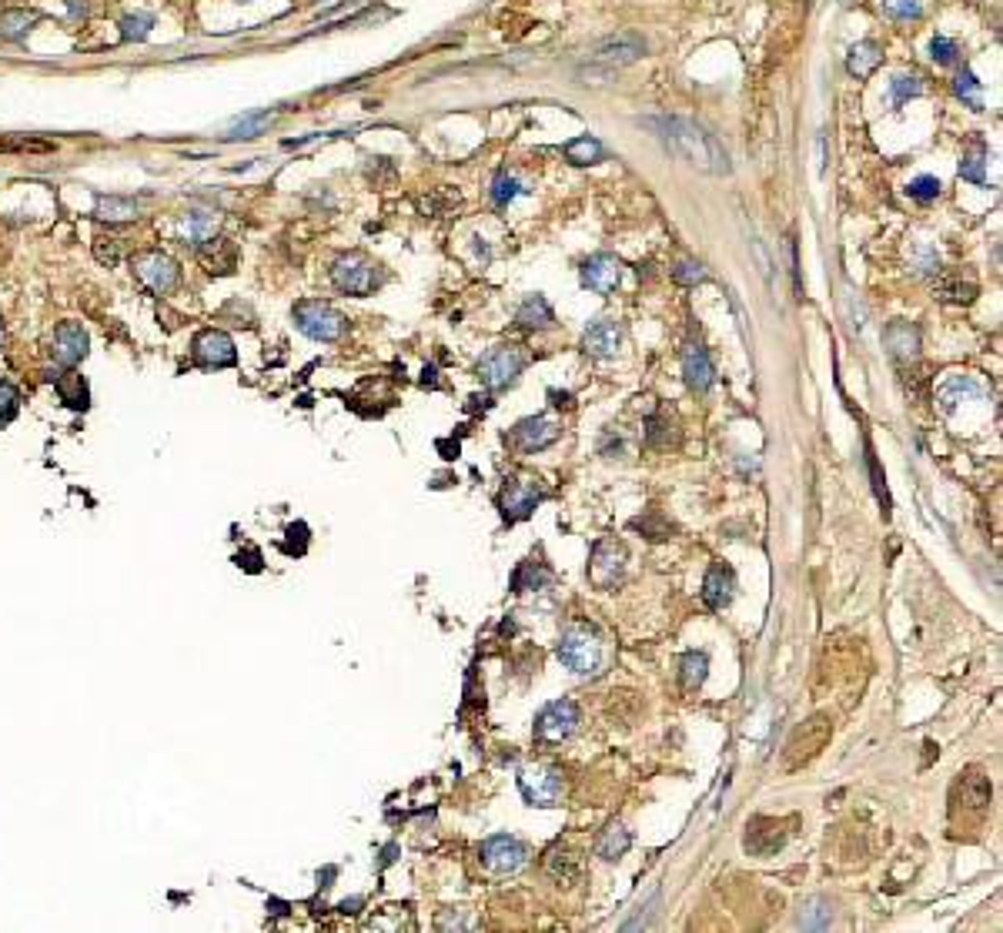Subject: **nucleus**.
Segmentation results:
<instances>
[{
	"label": "nucleus",
	"mask_w": 1003,
	"mask_h": 933,
	"mask_svg": "<svg viewBox=\"0 0 1003 933\" xmlns=\"http://www.w3.org/2000/svg\"><path fill=\"white\" fill-rule=\"evenodd\" d=\"M242 4H251V0H242Z\"/></svg>",
	"instance_id": "nucleus-54"
},
{
	"label": "nucleus",
	"mask_w": 1003,
	"mask_h": 933,
	"mask_svg": "<svg viewBox=\"0 0 1003 933\" xmlns=\"http://www.w3.org/2000/svg\"><path fill=\"white\" fill-rule=\"evenodd\" d=\"M990 783H987V776L983 773H966L964 780L956 783V790H953V803L964 806V810H970V813H983L987 806H990Z\"/></svg>",
	"instance_id": "nucleus-18"
},
{
	"label": "nucleus",
	"mask_w": 1003,
	"mask_h": 933,
	"mask_svg": "<svg viewBox=\"0 0 1003 933\" xmlns=\"http://www.w3.org/2000/svg\"><path fill=\"white\" fill-rule=\"evenodd\" d=\"M552 398H556V402H552L556 409H569V405H572V398H569V395H559V392H552Z\"/></svg>",
	"instance_id": "nucleus-52"
},
{
	"label": "nucleus",
	"mask_w": 1003,
	"mask_h": 933,
	"mask_svg": "<svg viewBox=\"0 0 1003 933\" xmlns=\"http://www.w3.org/2000/svg\"><path fill=\"white\" fill-rule=\"evenodd\" d=\"M40 17L34 11H21V7H13V11H4L0 13V38L4 40H27V34L34 30V24H38Z\"/></svg>",
	"instance_id": "nucleus-29"
},
{
	"label": "nucleus",
	"mask_w": 1003,
	"mask_h": 933,
	"mask_svg": "<svg viewBox=\"0 0 1003 933\" xmlns=\"http://www.w3.org/2000/svg\"><path fill=\"white\" fill-rule=\"evenodd\" d=\"M94 255H98L101 265H117L121 251H117V244L111 242V238H107V244H104V238H98V244H94Z\"/></svg>",
	"instance_id": "nucleus-50"
},
{
	"label": "nucleus",
	"mask_w": 1003,
	"mask_h": 933,
	"mask_svg": "<svg viewBox=\"0 0 1003 933\" xmlns=\"http://www.w3.org/2000/svg\"><path fill=\"white\" fill-rule=\"evenodd\" d=\"M880 64H883V51H880L877 40H860V44H853L846 51V71L853 77H860V81L873 74Z\"/></svg>",
	"instance_id": "nucleus-25"
},
{
	"label": "nucleus",
	"mask_w": 1003,
	"mask_h": 933,
	"mask_svg": "<svg viewBox=\"0 0 1003 933\" xmlns=\"http://www.w3.org/2000/svg\"><path fill=\"white\" fill-rule=\"evenodd\" d=\"M706 669H710L706 652H686L683 656V686L686 690H699L706 683Z\"/></svg>",
	"instance_id": "nucleus-39"
},
{
	"label": "nucleus",
	"mask_w": 1003,
	"mask_h": 933,
	"mask_svg": "<svg viewBox=\"0 0 1003 933\" xmlns=\"http://www.w3.org/2000/svg\"><path fill=\"white\" fill-rule=\"evenodd\" d=\"M843 4H846V0H843Z\"/></svg>",
	"instance_id": "nucleus-55"
},
{
	"label": "nucleus",
	"mask_w": 1003,
	"mask_h": 933,
	"mask_svg": "<svg viewBox=\"0 0 1003 933\" xmlns=\"http://www.w3.org/2000/svg\"><path fill=\"white\" fill-rule=\"evenodd\" d=\"M13 415H17V388L0 385V425H7Z\"/></svg>",
	"instance_id": "nucleus-49"
},
{
	"label": "nucleus",
	"mask_w": 1003,
	"mask_h": 933,
	"mask_svg": "<svg viewBox=\"0 0 1003 933\" xmlns=\"http://www.w3.org/2000/svg\"><path fill=\"white\" fill-rule=\"evenodd\" d=\"M294 325H298V332L308 335L311 342H338L344 335V328H348V321H344L342 311H335L331 305H325V301H298L294 305Z\"/></svg>",
	"instance_id": "nucleus-3"
},
{
	"label": "nucleus",
	"mask_w": 1003,
	"mask_h": 933,
	"mask_svg": "<svg viewBox=\"0 0 1003 933\" xmlns=\"http://www.w3.org/2000/svg\"><path fill=\"white\" fill-rule=\"evenodd\" d=\"M883 342H887V352L897 361H916V355H920V328L910 321H889Z\"/></svg>",
	"instance_id": "nucleus-17"
},
{
	"label": "nucleus",
	"mask_w": 1003,
	"mask_h": 933,
	"mask_svg": "<svg viewBox=\"0 0 1003 933\" xmlns=\"http://www.w3.org/2000/svg\"><path fill=\"white\" fill-rule=\"evenodd\" d=\"M154 24H157V21H154V13H148V11L127 13L124 21H121V38H124L127 44H140V40L151 38Z\"/></svg>",
	"instance_id": "nucleus-33"
},
{
	"label": "nucleus",
	"mask_w": 1003,
	"mask_h": 933,
	"mask_svg": "<svg viewBox=\"0 0 1003 933\" xmlns=\"http://www.w3.org/2000/svg\"><path fill=\"white\" fill-rule=\"evenodd\" d=\"M134 271H138V278L144 282V288H151L154 294H167L181 282L178 261L171 255H165V251H140V255L134 258Z\"/></svg>",
	"instance_id": "nucleus-8"
},
{
	"label": "nucleus",
	"mask_w": 1003,
	"mask_h": 933,
	"mask_svg": "<svg viewBox=\"0 0 1003 933\" xmlns=\"http://www.w3.org/2000/svg\"><path fill=\"white\" fill-rule=\"evenodd\" d=\"M646 40L639 34H612V38L599 40L589 47V61L592 64H606V67H623V64H635L639 57H646Z\"/></svg>",
	"instance_id": "nucleus-9"
},
{
	"label": "nucleus",
	"mask_w": 1003,
	"mask_h": 933,
	"mask_svg": "<svg viewBox=\"0 0 1003 933\" xmlns=\"http://www.w3.org/2000/svg\"><path fill=\"white\" fill-rule=\"evenodd\" d=\"M191 355H194V361L204 365V369H228V365L238 361L234 342H231L225 332H215V328L194 335V342H191Z\"/></svg>",
	"instance_id": "nucleus-11"
},
{
	"label": "nucleus",
	"mask_w": 1003,
	"mask_h": 933,
	"mask_svg": "<svg viewBox=\"0 0 1003 933\" xmlns=\"http://www.w3.org/2000/svg\"><path fill=\"white\" fill-rule=\"evenodd\" d=\"M498 505H502L506 522H522V519H529L532 509L539 505V486L525 482V479H508L506 488H502Z\"/></svg>",
	"instance_id": "nucleus-15"
},
{
	"label": "nucleus",
	"mask_w": 1003,
	"mask_h": 933,
	"mask_svg": "<svg viewBox=\"0 0 1003 933\" xmlns=\"http://www.w3.org/2000/svg\"><path fill=\"white\" fill-rule=\"evenodd\" d=\"M629 844H633L629 830H625V827H619V823H612V827H606V830H602V836L596 840V853L602 860H619L625 850H629Z\"/></svg>",
	"instance_id": "nucleus-31"
},
{
	"label": "nucleus",
	"mask_w": 1003,
	"mask_h": 933,
	"mask_svg": "<svg viewBox=\"0 0 1003 933\" xmlns=\"http://www.w3.org/2000/svg\"><path fill=\"white\" fill-rule=\"evenodd\" d=\"M522 365H525V355H522L519 348H512V345L492 348V352L479 361V378H482L492 392H502V388H508V385L522 375Z\"/></svg>",
	"instance_id": "nucleus-7"
},
{
	"label": "nucleus",
	"mask_w": 1003,
	"mask_h": 933,
	"mask_svg": "<svg viewBox=\"0 0 1003 933\" xmlns=\"http://www.w3.org/2000/svg\"><path fill=\"white\" fill-rule=\"evenodd\" d=\"M923 94V81L914 74H900L889 81V98H893V104L900 107V104L914 101V98H920Z\"/></svg>",
	"instance_id": "nucleus-40"
},
{
	"label": "nucleus",
	"mask_w": 1003,
	"mask_h": 933,
	"mask_svg": "<svg viewBox=\"0 0 1003 933\" xmlns=\"http://www.w3.org/2000/svg\"><path fill=\"white\" fill-rule=\"evenodd\" d=\"M956 44H953L950 38H933L930 40V57L937 61V64H953L956 61Z\"/></svg>",
	"instance_id": "nucleus-48"
},
{
	"label": "nucleus",
	"mask_w": 1003,
	"mask_h": 933,
	"mask_svg": "<svg viewBox=\"0 0 1003 933\" xmlns=\"http://www.w3.org/2000/svg\"><path fill=\"white\" fill-rule=\"evenodd\" d=\"M515 321H519L522 328L546 332V328L556 325V315H552V308H548V301L542 298V294H532V298H529V301H522V308L515 311Z\"/></svg>",
	"instance_id": "nucleus-28"
},
{
	"label": "nucleus",
	"mask_w": 1003,
	"mask_h": 933,
	"mask_svg": "<svg viewBox=\"0 0 1003 933\" xmlns=\"http://www.w3.org/2000/svg\"><path fill=\"white\" fill-rule=\"evenodd\" d=\"M619 278H623V265L619 258L612 255H592L582 265V284L592 288L596 294H609L619 288Z\"/></svg>",
	"instance_id": "nucleus-16"
},
{
	"label": "nucleus",
	"mask_w": 1003,
	"mask_h": 933,
	"mask_svg": "<svg viewBox=\"0 0 1003 933\" xmlns=\"http://www.w3.org/2000/svg\"><path fill=\"white\" fill-rule=\"evenodd\" d=\"M479 860H482V867L489 869V873H498V877L519 873V869L529 863V846L522 844V840H515V836L498 833V836H489L482 844Z\"/></svg>",
	"instance_id": "nucleus-6"
},
{
	"label": "nucleus",
	"mask_w": 1003,
	"mask_h": 933,
	"mask_svg": "<svg viewBox=\"0 0 1003 933\" xmlns=\"http://www.w3.org/2000/svg\"><path fill=\"white\" fill-rule=\"evenodd\" d=\"M623 573H625V549L623 546H619V542H612V539L599 542L596 549H592V565H589L592 582H596L599 589H612L619 579H623Z\"/></svg>",
	"instance_id": "nucleus-12"
},
{
	"label": "nucleus",
	"mask_w": 1003,
	"mask_h": 933,
	"mask_svg": "<svg viewBox=\"0 0 1003 933\" xmlns=\"http://www.w3.org/2000/svg\"><path fill=\"white\" fill-rule=\"evenodd\" d=\"M906 194H910L914 201H933V198H940V181L930 178V174H923V178L910 181Z\"/></svg>",
	"instance_id": "nucleus-46"
},
{
	"label": "nucleus",
	"mask_w": 1003,
	"mask_h": 933,
	"mask_svg": "<svg viewBox=\"0 0 1003 933\" xmlns=\"http://www.w3.org/2000/svg\"><path fill=\"white\" fill-rule=\"evenodd\" d=\"M937 298L953 301V305H970V301L977 298V284L960 282V278H943V282L937 284Z\"/></svg>",
	"instance_id": "nucleus-38"
},
{
	"label": "nucleus",
	"mask_w": 1003,
	"mask_h": 933,
	"mask_svg": "<svg viewBox=\"0 0 1003 933\" xmlns=\"http://www.w3.org/2000/svg\"><path fill=\"white\" fill-rule=\"evenodd\" d=\"M673 278L679 284H699V282H706L710 275H706V268H702L699 261H679L673 268Z\"/></svg>",
	"instance_id": "nucleus-47"
},
{
	"label": "nucleus",
	"mask_w": 1003,
	"mask_h": 933,
	"mask_svg": "<svg viewBox=\"0 0 1003 933\" xmlns=\"http://www.w3.org/2000/svg\"><path fill=\"white\" fill-rule=\"evenodd\" d=\"M562 435V428L546 415H535V419H522L512 432H508V442L519 448V452H539V448H548L556 438Z\"/></svg>",
	"instance_id": "nucleus-13"
},
{
	"label": "nucleus",
	"mask_w": 1003,
	"mask_h": 933,
	"mask_svg": "<svg viewBox=\"0 0 1003 933\" xmlns=\"http://www.w3.org/2000/svg\"><path fill=\"white\" fill-rule=\"evenodd\" d=\"M54 382V392L61 395L64 405H71V409H88L90 402V392H88V382L77 375V371H64V375H51Z\"/></svg>",
	"instance_id": "nucleus-27"
},
{
	"label": "nucleus",
	"mask_w": 1003,
	"mask_h": 933,
	"mask_svg": "<svg viewBox=\"0 0 1003 933\" xmlns=\"http://www.w3.org/2000/svg\"><path fill=\"white\" fill-rule=\"evenodd\" d=\"M966 398H980V385L973 382V378H950V382L940 388V402L943 409H956L960 402H966Z\"/></svg>",
	"instance_id": "nucleus-35"
},
{
	"label": "nucleus",
	"mask_w": 1003,
	"mask_h": 933,
	"mask_svg": "<svg viewBox=\"0 0 1003 933\" xmlns=\"http://www.w3.org/2000/svg\"><path fill=\"white\" fill-rule=\"evenodd\" d=\"M548 877H556L559 883H572L575 877H579V869H582V863H579V857L575 853H562V850H552L548 853Z\"/></svg>",
	"instance_id": "nucleus-37"
},
{
	"label": "nucleus",
	"mask_w": 1003,
	"mask_h": 933,
	"mask_svg": "<svg viewBox=\"0 0 1003 933\" xmlns=\"http://www.w3.org/2000/svg\"><path fill=\"white\" fill-rule=\"evenodd\" d=\"M575 729H579V706L572 703V700H556V703H548L546 709L539 713V719H535V736L546 742L569 740Z\"/></svg>",
	"instance_id": "nucleus-10"
},
{
	"label": "nucleus",
	"mask_w": 1003,
	"mask_h": 933,
	"mask_svg": "<svg viewBox=\"0 0 1003 933\" xmlns=\"http://www.w3.org/2000/svg\"><path fill=\"white\" fill-rule=\"evenodd\" d=\"M960 178L973 181V184H987V144L980 141V138L970 144V151H966L964 161H960Z\"/></svg>",
	"instance_id": "nucleus-32"
},
{
	"label": "nucleus",
	"mask_w": 1003,
	"mask_h": 933,
	"mask_svg": "<svg viewBox=\"0 0 1003 933\" xmlns=\"http://www.w3.org/2000/svg\"><path fill=\"white\" fill-rule=\"evenodd\" d=\"M201 261L208 265L211 275H231L234 265H238V248L225 242V238H217V242L211 238V242L201 244Z\"/></svg>",
	"instance_id": "nucleus-26"
},
{
	"label": "nucleus",
	"mask_w": 1003,
	"mask_h": 933,
	"mask_svg": "<svg viewBox=\"0 0 1003 933\" xmlns=\"http://www.w3.org/2000/svg\"><path fill=\"white\" fill-rule=\"evenodd\" d=\"M331 282H335L338 292L365 298V294H371L381 284V271L371 258L348 251V255H338L331 261Z\"/></svg>",
	"instance_id": "nucleus-2"
},
{
	"label": "nucleus",
	"mask_w": 1003,
	"mask_h": 933,
	"mask_svg": "<svg viewBox=\"0 0 1003 933\" xmlns=\"http://www.w3.org/2000/svg\"><path fill=\"white\" fill-rule=\"evenodd\" d=\"M548 579H552V573H548L546 565L542 563H532V559H529V563H522L519 565V573H515V579H512V589H515V592H529V589H542L548 582Z\"/></svg>",
	"instance_id": "nucleus-36"
},
{
	"label": "nucleus",
	"mask_w": 1003,
	"mask_h": 933,
	"mask_svg": "<svg viewBox=\"0 0 1003 933\" xmlns=\"http://www.w3.org/2000/svg\"><path fill=\"white\" fill-rule=\"evenodd\" d=\"M733 592H736V575H733V569L723 563H716L710 573H706V586H702L706 606H710V609H723V606H729Z\"/></svg>",
	"instance_id": "nucleus-20"
},
{
	"label": "nucleus",
	"mask_w": 1003,
	"mask_h": 933,
	"mask_svg": "<svg viewBox=\"0 0 1003 933\" xmlns=\"http://www.w3.org/2000/svg\"><path fill=\"white\" fill-rule=\"evenodd\" d=\"M683 375H686V385L693 392H710L712 385V361L706 355V348L699 342H689L686 352H683Z\"/></svg>",
	"instance_id": "nucleus-19"
},
{
	"label": "nucleus",
	"mask_w": 1003,
	"mask_h": 933,
	"mask_svg": "<svg viewBox=\"0 0 1003 933\" xmlns=\"http://www.w3.org/2000/svg\"><path fill=\"white\" fill-rule=\"evenodd\" d=\"M826 740H829V723H826L823 717H816V719H810V723H803V726L793 733V740H789V746H786V756H793L800 746H806V750H803V763H806L810 756H816L823 750Z\"/></svg>",
	"instance_id": "nucleus-23"
},
{
	"label": "nucleus",
	"mask_w": 1003,
	"mask_h": 933,
	"mask_svg": "<svg viewBox=\"0 0 1003 933\" xmlns=\"http://www.w3.org/2000/svg\"><path fill=\"white\" fill-rule=\"evenodd\" d=\"M0 345H4V321H0Z\"/></svg>",
	"instance_id": "nucleus-53"
},
{
	"label": "nucleus",
	"mask_w": 1003,
	"mask_h": 933,
	"mask_svg": "<svg viewBox=\"0 0 1003 933\" xmlns=\"http://www.w3.org/2000/svg\"><path fill=\"white\" fill-rule=\"evenodd\" d=\"M519 790L529 806H556L565 793V780L556 767L532 763V767L519 769Z\"/></svg>",
	"instance_id": "nucleus-4"
},
{
	"label": "nucleus",
	"mask_w": 1003,
	"mask_h": 933,
	"mask_svg": "<svg viewBox=\"0 0 1003 933\" xmlns=\"http://www.w3.org/2000/svg\"><path fill=\"white\" fill-rule=\"evenodd\" d=\"M833 923V910L826 907L823 900H810L806 910L800 913V927L803 930H826Z\"/></svg>",
	"instance_id": "nucleus-41"
},
{
	"label": "nucleus",
	"mask_w": 1003,
	"mask_h": 933,
	"mask_svg": "<svg viewBox=\"0 0 1003 933\" xmlns=\"http://www.w3.org/2000/svg\"><path fill=\"white\" fill-rule=\"evenodd\" d=\"M181 238L191 244H204L215 238L217 231V215L215 211H208V208H191V211H184V217H181Z\"/></svg>",
	"instance_id": "nucleus-24"
},
{
	"label": "nucleus",
	"mask_w": 1003,
	"mask_h": 933,
	"mask_svg": "<svg viewBox=\"0 0 1003 933\" xmlns=\"http://www.w3.org/2000/svg\"><path fill=\"white\" fill-rule=\"evenodd\" d=\"M94 215L101 217V221H131V217H138V201L121 198V194H101Z\"/></svg>",
	"instance_id": "nucleus-30"
},
{
	"label": "nucleus",
	"mask_w": 1003,
	"mask_h": 933,
	"mask_svg": "<svg viewBox=\"0 0 1003 933\" xmlns=\"http://www.w3.org/2000/svg\"><path fill=\"white\" fill-rule=\"evenodd\" d=\"M953 88H956V94H960V98H964V101L970 104V107H980V98H977L980 81H977V74H973L970 67H964V71L956 74V81H953Z\"/></svg>",
	"instance_id": "nucleus-44"
},
{
	"label": "nucleus",
	"mask_w": 1003,
	"mask_h": 933,
	"mask_svg": "<svg viewBox=\"0 0 1003 933\" xmlns=\"http://www.w3.org/2000/svg\"><path fill=\"white\" fill-rule=\"evenodd\" d=\"M783 819H769V817H756L750 823V830H746V850H752V853H760V857H769V853H776L779 846L786 844V833H769L776 830Z\"/></svg>",
	"instance_id": "nucleus-22"
},
{
	"label": "nucleus",
	"mask_w": 1003,
	"mask_h": 933,
	"mask_svg": "<svg viewBox=\"0 0 1003 933\" xmlns=\"http://www.w3.org/2000/svg\"><path fill=\"white\" fill-rule=\"evenodd\" d=\"M559 659L565 669L579 673V676H589V673H599L602 666V642L589 632V629H569L559 642Z\"/></svg>",
	"instance_id": "nucleus-5"
},
{
	"label": "nucleus",
	"mask_w": 1003,
	"mask_h": 933,
	"mask_svg": "<svg viewBox=\"0 0 1003 933\" xmlns=\"http://www.w3.org/2000/svg\"><path fill=\"white\" fill-rule=\"evenodd\" d=\"M565 157H569L572 165H599L602 157H606V151H602V144L596 141V138H575V141L565 144Z\"/></svg>",
	"instance_id": "nucleus-34"
},
{
	"label": "nucleus",
	"mask_w": 1003,
	"mask_h": 933,
	"mask_svg": "<svg viewBox=\"0 0 1003 933\" xmlns=\"http://www.w3.org/2000/svg\"><path fill=\"white\" fill-rule=\"evenodd\" d=\"M880 7L893 21H920L923 17V4L920 0H880Z\"/></svg>",
	"instance_id": "nucleus-42"
},
{
	"label": "nucleus",
	"mask_w": 1003,
	"mask_h": 933,
	"mask_svg": "<svg viewBox=\"0 0 1003 933\" xmlns=\"http://www.w3.org/2000/svg\"><path fill=\"white\" fill-rule=\"evenodd\" d=\"M88 348H90V338L77 321H64V325L54 328V338H51L54 361H61V365L71 369V365L88 359Z\"/></svg>",
	"instance_id": "nucleus-14"
},
{
	"label": "nucleus",
	"mask_w": 1003,
	"mask_h": 933,
	"mask_svg": "<svg viewBox=\"0 0 1003 933\" xmlns=\"http://www.w3.org/2000/svg\"><path fill=\"white\" fill-rule=\"evenodd\" d=\"M646 128L659 131V138L673 148L679 157H686L689 165L710 174H729V154L706 128H699L696 121L686 117H649Z\"/></svg>",
	"instance_id": "nucleus-1"
},
{
	"label": "nucleus",
	"mask_w": 1003,
	"mask_h": 933,
	"mask_svg": "<svg viewBox=\"0 0 1003 933\" xmlns=\"http://www.w3.org/2000/svg\"><path fill=\"white\" fill-rule=\"evenodd\" d=\"M582 345L589 355H596V359H612L616 352H619V345H623V328L616 325V321H596L589 332H585Z\"/></svg>",
	"instance_id": "nucleus-21"
},
{
	"label": "nucleus",
	"mask_w": 1003,
	"mask_h": 933,
	"mask_svg": "<svg viewBox=\"0 0 1003 933\" xmlns=\"http://www.w3.org/2000/svg\"><path fill=\"white\" fill-rule=\"evenodd\" d=\"M268 124H271V115H244L242 121H234V128H231L228 138H234V141L244 138V141H248V138H258Z\"/></svg>",
	"instance_id": "nucleus-43"
},
{
	"label": "nucleus",
	"mask_w": 1003,
	"mask_h": 933,
	"mask_svg": "<svg viewBox=\"0 0 1003 933\" xmlns=\"http://www.w3.org/2000/svg\"><path fill=\"white\" fill-rule=\"evenodd\" d=\"M67 7H71V21H88L90 17L88 0H67Z\"/></svg>",
	"instance_id": "nucleus-51"
},
{
	"label": "nucleus",
	"mask_w": 1003,
	"mask_h": 933,
	"mask_svg": "<svg viewBox=\"0 0 1003 933\" xmlns=\"http://www.w3.org/2000/svg\"><path fill=\"white\" fill-rule=\"evenodd\" d=\"M519 194H522L519 178H512V174L502 171V174L496 178V184H492V198H496V205H508V201H512V198H519Z\"/></svg>",
	"instance_id": "nucleus-45"
}]
</instances>
